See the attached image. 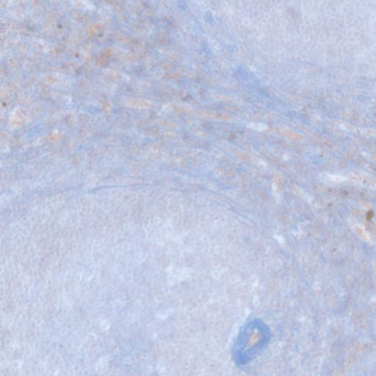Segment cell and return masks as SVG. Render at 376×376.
<instances>
[{
	"instance_id": "cell-1",
	"label": "cell",
	"mask_w": 376,
	"mask_h": 376,
	"mask_svg": "<svg viewBox=\"0 0 376 376\" xmlns=\"http://www.w3.org/2000/svg\"><path fill=\"white\" fill-rule=\"evenodd\" d=\"M259 323L257 321L255 334ZM250 335L249 324L239 335L234 346L235 359L237 362L246 363L255 357L263 349L268 342V328L266 326L258 335Z\"/></svg>"
},
{
	"instance_id": "cell-2",
	"label": "cell",
	"mask_w": 376,
	"mask_h": 376,
	"mask_svg": "<svg viewBox=\"0 0 376 376\" xmlns=\"http://www.w3.org/2000/svg\"><path fill=\"white\" fill-rule=\"evenodd\" d=\"M249 128H253L257 131H264L266 130L268 128L266 125L264 123H250L249 124Z\"/></svg>"
}]
</instances>
